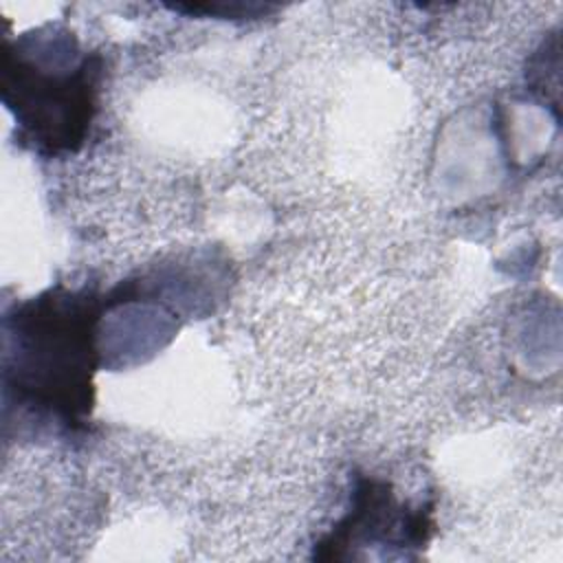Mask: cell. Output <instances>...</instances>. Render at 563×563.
I'll return each instance as SVG.
<instances>
[{"instance_id": "1", "label": "cell", "mask_w": 563, "mask_h": 563, "mask_svg": "<svg viewBox=\"0 0 563 563\" xmlns=\"http://www.w3.org/2000/svg\"><path fill=\"white\" fill-rule=\"evenodd\" d=\"M95 297L48 290L22 303L7 332V391L75 427L92 402Z\"/></svg>"}, {"instance_id": "2", "label": "cell", "mask_w": 563, "mask_h": 563, "mask_svg": "<svg viewBox=\"0 0 563 563\" xmlns=\"http://www.w3.org/2000/svg\"><path fill=\"white\" fill-rule=\"evenodd\" d=\"M97 77L99 66L92 57H81L75 66H42L9 53L4 103L37 152H75L97 108Z\"/></svg>"}]
</instances>
